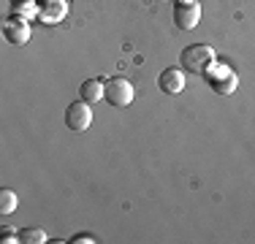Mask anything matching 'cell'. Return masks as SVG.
Instances as JSON below:
<instances>
[{
    "label": "cell",
    "mask_w": 255,
    "mask_h": 244,
    "mask_svg": "<svg viewBox=\"0 0 255 244\" xmlns=\"http://www.w3.org/2000/svg\"><path fill=\"white\" fill-rule=\"evenodd\" d=\"M204 79L209 82V87L215 90L217 95H234L236 87H239V76H236V71L231 68L228 63L217 60V57L204 68Z\"/></svg>",
    "instance_id": "6da1fadb"
},
{
    "label": "cell",
    "mask_w": 255,
    "mask_h": 244,
    "mask_svg": "<svg viewBox=\"0 0 255 244\" xmlns=\"http://www.w3.org/2000/svg\"><path fill=\"white\" fill-rule=\"evenodd\" d=\"M212 60H215V49L209 44H190L187 49H182V54H179V63L190 73H204V68Z\"/></svg>",
    "instance_id": "7a4b0ae2"
},
{
    "label": "cell",
    "mask_w": 255,
    "mask_h": 244,
    "mask_svg": "<svg viewBox=\"0 0 255 244\" xmlns=\"http://www.w3.org/2000/svg\"><path fill=\"white\" fill-rule=\"evenodd\" d=\"M133 98H136V90H133V84L128 79H123V76L106 79V103L109 106L125 109L133 103Z\"/></svg>",
    "instance_id": "3957f363"
},
{
    "label": "cell",
    "mask_w": 255,
    "mask_h": 244,
    "mask_svg": "<svg viewBox=\"0 0 255 244\" xmlns=\"http://www.w3.org/2000/svg\"><path fill=\"white\" fill-rule=\"evenodd\" d=\"M93 103H87V101H74L68 109H65V125L71 127L74 133H84V130H90V125H93Z\"/></svg>",
    "instance_id": "277c9868"
},
{
    "label": "cell",
    "mask_w": 255,
    "mask_h": 244,
    "mask_svg": "<svg viewBox=\"0 0 255 244\" xmlns=\"http://www.w3.org/2000/svg\"><path fill=\"white\" fill-rule=\"evenodd\" d=\"M174 22L179 30H193L201 22V3L198 0H174Z\"/></svg>",
    "instance_id": "5b68a950"
},
{
    "label": "cell",
    "mask_w": 255,
    "mask_h": 244,
    "mask_svg": "<svg viewBox=\"0 0 255 244\" xmlns=\"http://www.w3.org/2000/svg\"><path fill=\"white\" fill-rule=\"evenodd\" d=\"M3 35L8 44H16V46H25L30 41V35H33V30H30V22L22 19V16L11 14L8 19L3 22Z\"/></svg>",
    "instance_id": "8992f818"
},
{
    "label": "cell",
    "mask_w": 255,
    "mask_h": 244,
    "mask_svg": "<svg viewBox=\"0 0 255 244\" xmlns=\"http://www.w3.org/2000/svg\"><path fill=\"white\" fill-rule=\"evenodd\" d=\"M38 22L44 24H60L68 16V0H38Z\"/></svg>",
    "instance_id": "52a82bcc"
},
{
    "label": "cell",
    "mask_w": 255,
    "mask_h": 244,
    "mask_svg": "<svg viewBox=\"0 0 255 244\" xmlns=\"http://www.w3.org/2000/svg\"><path fill=\"white\" fill-rule=\"evenodd\" d=\"M157 87H160L166 95L182 93V90H185V71H182V68H166V71H160V76H157Z\"/></svg>",
    "instance_id": "ba28073f"
},
{
    "label": "cell",
    "mask_w": 255,
    "mask_h": 244,
    "mask_svg": "<svg viewBox=\"0 0 255 244\" xmlns=\"http://www.w3.org/2000/svg\"><path fill=\"white\" fill-rule=\"evenodd\" d=\"M79 95L87 103H98L106 98V82H103V79H87V82L79 87Z\"/></svg>",
    "instance_id": "9c48e42d"
},
{
    "label": "cell",
    "mask_w": 255,
    "mask_h": 244,
    "mask_svg": "<svg viewBox=\"0 0 255 244\" xmlns=\"http://www.w3.org/2000/svg\"><path fill=\"white\" fill-rule=\"evenodd\" d=\"M11 5H14V14L22 16V19H27V22L38 19V11H41L38 0H19V3H11Z\"/></svg>",
    "instance_id": "30bf717a"
},
{
    "label": "cell",
    "mask_w": 255,
    "mask_h": 244,
    "mask_svg": "<svg viewBox=\"0 0 255 244\" xmlns=\"http://www.w3.org/2000/svg\"><path fill=\"white\" fill-rule=\"evenodd\" d=\"M16 206H19V195L8 190V187H3L0 190V217H8L11 212H16Z\"/></svg>",
    "instance_id": "8fae6325"
},
{
    "label": "cell",
    "mask_w": 255,
    "mask_h": 244,
    "mask_svg": "<svg viewBox=\"0 0 255 244\" xmlns=\"http://www.w3.org/2000/svg\"><path fill=\"white\" fill-rule=\"evenodd\" d=\"M19 242L22 244H44L49 239H46V234L41 228H22L19 231Z\"/></svg>",
    "instance_id": "7c38bea8"
},
{
    "label": "cell",
    "mask_w": 255,
    "mask_h": 244,
    "mask_svg": "<svg viewBox=\"0 0 255 244\" xmlns=\"http://www.w3.org/2000/svg\"><path fill=\"white\" fill-rule=\"evenodd\" d=\"M0 242H3V244L19 242V231H14V228H0Z\"/></svg>",
    "instance_id": "4fadbf2b"
},
{
    "label": "cell",
    "mask_w": 255,
    "mask_h": 244,
    "mask_svg": "<svg viewBox=\"0 0 255 244\" xmlns=\"http://www.w3.org/2000/svg\"><path fill=\"white\" fill-rule=\"evenodd\" d=\"M68 242H71V244H93L95 236H93V234H76V236H71Z\"/></svg>",
    "instance_id": "5bb4252c"
},
{
    "label": "cell",
    "mask_w": 255,
    "mask_h": 244,
    "mask_svg": "<svg viewBox=\"0 0 255 244\" xmlns=\"http://www.w3.org/2000/svg\"><path fill=\"white\" fill-rule=\"evenodd\" d=\"M11 3H19V0H11Z\"/></svg>",
    "instance_id": "9a60e30c"
}]
</instances>
